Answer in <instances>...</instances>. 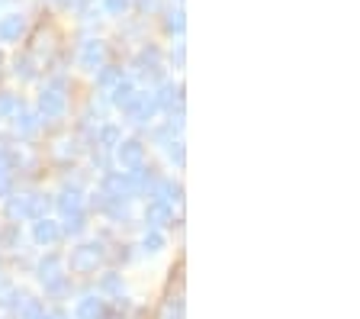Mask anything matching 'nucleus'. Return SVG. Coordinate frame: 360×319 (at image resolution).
Listing matches in <instances>:
<instances>
[]
</instances>
